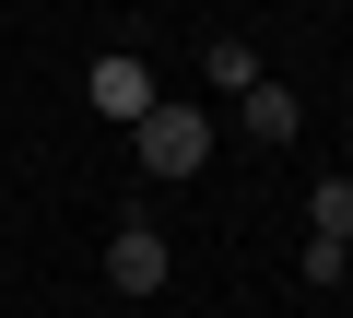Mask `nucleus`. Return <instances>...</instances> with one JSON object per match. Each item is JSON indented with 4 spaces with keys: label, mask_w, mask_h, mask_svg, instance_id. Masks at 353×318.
Wrapping results in <instances>:
<instances>
[{
    "label": "nucleus",
    "mask_w": 353,
    "mask_h": 318,
    "mask_svg": "<svg viewBox=\"0 0 353 318\" xmlns=\"http://www.w3.org/2000/svg\"><path fill=\"white\" fill-rule=\"evenodd\" d=\"M341 271H353V248H341Z\"/></svg>",
    "instance_id": "0eeeda50"
},
{
    "label": "nucleus",
    "mask_w": 353,
    "mask_h": 318,
    "mask_svg": "<svg viewBox=\"0 0 353 318\" xmlns=\"http://www.w3.org/2000/svg\"><path fill=\"white\" fill-rule=\"evenodd\" d=\"M201 59H212V95H248L259 83V48L248 36H201Z\"/></svg>",
    "instance_id": "423d86ee"
},
{
    "label": "nucleus",
    "mask_w": 353,
    "mask_h": 318,
    "mask_svg": "<svg viewBox=\"0 0 353 318\" xmlns=\"http://www.w3.org/2000/svg\"><path fill=\"white\" fill-rule=\"evenodd\" d=\"M83 95H94L118 130H141V118H153V59H141V48H106V59L83 71Z\"/></svg>",
    "instance_id": "f03ea898"
},
{
    "label": "nucleus",
    "mask_w": 353,
    "mask_h": 318,
    "mask_svg": "<svg viewBox=\"0 0 353 318\" xmlns=\"http://www.w3.org/2000/svg\"><path fill=\"white\" fill-rule=\"evenodd\" d=\"M130 153H141V177H201V166H212V106L153 95V118L130 130Z\"/></svg>",
    "instance_id": "f257e3e1"
},
{
    "label": "nucleus",
    "mask_w": 353,
    "mask_h": 318,
    "mask_svg": "<svg viewBox=\"0 0 353 318\" xmlns=\"http://www.w3.org/2000/svg\"><path fill=\"white\" fill-rule=\"evenodd\" d=\"M165 271H176V259H165L153 224H118V236H106V283H118V295H165Z\"/></svg>",
    "instance_id": "7ed1b4c3"
},
{
    "label": "nucleus",
    "mask_w": 353,
    "mask_h": 318,
    "mask_svg": "<svg viewBox=\"0 0 353 318\" xmlns=\"http://www.w3.org/2000/svg\"><path fill=\"white\" fill-rule=\"evenodd\" d=\"M306 236L318 248H353V177H318L306 189Z\"/></svg>",
    "instance_id": "39448f33"
},
{
    "label": "nucleus",
    "mask_w": 353,
    "mask_h": 318,
    "mask_svg": "<svg viewBox=\"0 0 353 318\" xmlns=\"http://www.w3.org/2000/svg\"><path fill=\"white\" fill-rule=\"evenodd\" d=\"M236 130H248V141H294V95H283V83L259 71V83L236 95Z\"/></svg>",
    "instance_id": "20e7f679"
}]
</instances>
